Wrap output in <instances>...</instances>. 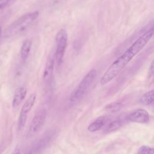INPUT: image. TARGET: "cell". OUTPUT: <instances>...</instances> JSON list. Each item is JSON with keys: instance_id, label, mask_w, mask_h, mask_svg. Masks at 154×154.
Masks as SVG:
<instances>
[{"instance_id": "cell-10", "label": "cell", "mask_w": 154, "mask_h": 154, "mask_svg": "<svg viewBox=\"0 0 154 154\" xmlns=\"http://www.w3.org/2000/svg\"><path fill=\"white\" fill-rule=\"evenodd\" d=\"M35 99H36V94L32 93L28 97L26 100L23 103V105L21 108V110H20V116L28 117L27 115L29 112V111L31 110L32 106H34Z\"/></svg>"}, {"instance_id": "cell-5", "label": "cell", "mask_w": 154, "mask_h": 154, "mask_svg": "<svg viewBox=\"0 0 154 154\" xmlns=\"http://www.w3.org/2000/svg\"><path fill=\"white\" fill-rule=\"evenodd\" d=\"M46 114V110L43 108L39 109L35 112L29 125L28 131L29 136L35 135L42 129L45 123Z\"/></svg>"}, {"instance_id": "cell-1", "label": "cell", "mask_w": 154, "mask_h": 154, "mask_svg": "<svg viewBox=\"0 0 154 154\" xmlns=\"http://www.w3.org/2000/svg\"><path fill=\"white\" fill-rule=\"evenodd\" d=\"M153 34L154 29L152 27L138 38L122 55L114 61L101 78L100 84L102 85H106L114 79L131 60L146 46L153 37Z\"/></svg>"}, {"instance_id": "cell-6", "label": "cell", "mask_w": 154, "mask_h": 154, "mask_svg": "<svg viewBox=\"0 0 154 154\" xmlns=\"http://www.w3.org/2000/svg\"><path fill=\"white\" fill-rule=\"evenodd\" d=\"M55 135V132L54 131H49L43 135L40 138L37 139L33 143L29 153H39L42 150H43L54 139Z\"/></svg>"}, {"instance_id": "cell-19", "label": "cell", "mask_w": 154, "mask_h": 154, "mask_svg": "<svg viewBox=\"0 0 154 154\" xmlns=\"http://www.w3.org/2000/svg\"><path fill=\"white\" fill-rule=\"evenodd\" d=\"M1 33H2V29H1V28L0 26V38H1Z\"/></svg>"}, {"instance_id": "cell-2", "label": "cell", "mask_w": 154, "mask_h": 154, "mask_svg": "<svg viewBox=\"0 0 154 154\" xmlns=\"http://www.w3.org/2000/svg\"><path fill=\"white\" fill-rule=\"evenodd\" d=\"M38 15L39 12L35 11L22 16L7 28L5 35L10 37L23 32L37 19Z\"/></svg>"}, {"instance_id": "cell-16", "label": "cell", "mask_w": 154, "mask_h": 154, "mask_svg": "<svg viewBox=\"0 0 154 154\" xmlns=\"http://www.w3.org/2000/svg\"><path fill=\"white\" fill-rule=\"evenodd\" d=\"M137 153L140 154H153L154 153V149L150 147L147 146H141L138 151Z\"/></svg>"}, {"instance_id": "cell-11", "label": "cell", "mask_w": 154, "mask_h": 154, "mask_svg": "<svg viewBox=\"0 0 154 154\" xmlns=\"http://www.w3.org/2000/svg\"><path fill=\"white\" fill-rule=\"evenodd\" d=\"M108 120V118L106 116L100 117L88 126L87 130L91 132H96L99 131L101 128H102Z\"/></svg>"}, {"instance_id": "cell-7", "label": "cell", "mask_w": 154, "mask_h": 154, "mask_svg": "<svg viewBox=\"0 0 154 154\" xmlns=\"http://www.w3.org/2000/svg\"><path fill=\"white\" fill-rule=\"evenodd\" d=\"M55 53L51 52L48 57L43 73V81L46 85H50L53 79Z\"/></svg>"}, {"instance_id": "cell-4", "label": "cell", "mask_w": 154, "mask_h": 154, "mask_svg": "<svg viewBox=\"0 0 154 154\" xmlns=\"http://www.w3.org/2000/svg\"><path fill=\"white\" fill-rule=\"evenodd\" d=\"M55 59L60 65L62 63L67 45V33L64 29H61L58 31L55 36Z\"/></svg>"}, {"instance_id": "cell-17", "label": "cell", "mask_w": 154, "mask_h": 154, "mask_svg": "<svg viewBox=\"0 0 154 154\" xmlns=\"http://www.w3.org/2000/svg\"><path fill=\"white\" fill-rule=\"evenodd\" d=\"M11 0H0V11L2 10L10 2Z\"/></svg>"}, {"instance_id": "cell-8", "label": "cell", "mask_w": 154, "mask_h": 154, "mask_svg": "<svg viewBox=\"0 0 154 154\" xmlns=\"http://www.w3.org/2000/svg\"><path fill=\"white\" fill-rule=\"evenodd\" d=\"M126 119L131 122L147 123L149 121V114L146 109L139 108L134 110L129 114Z\"/></svg>"}, {"instance_id": "cell-15", "label": "cell", "mask_w": 154, "mask_h": 154, "mask_svg": "<svg viewBox=\"0 0 154 154\" xmlns=\"http://www.w3.org/2000/svg\"><path fill=\"white\" fill-rule=\"evenodd\" d=\"M121 125H122V122L120 120L112 121L107 125L105 129V132L109 133V132L116 131L120 128Z\"/></svg>"}, {"instance_id": "cell-18", "label": "cell", "mask_w": 154, "mask_h": 154, "mask_svg": "<svg viewBox=\"0 0 154 154\" xmlns=\"http://www.w3.org/2000/svg\"><path fill=\"white\" fill-rule=\"evenodd\" d=\"M149 76H152L153 74V61H152L150 63V65L149 66Z\"/></svg>"}, {"instance_id": "cell-14", "label": "cell", "mask_w": 154, "mask_h": 154, "mask_svg": "<svg viewBox=\"0 0 154 154\" xmlns=\"http://www.w3.org/2000/svg\"><path fill=\"white\" fill-rule=\"evenodd\" d=\"M123 107L122 103L120 102H114L106 105L105 106V110L111 112H116L120 111Z\"/></svg>"}, {"instance_id": "cell-9", "label": "cell", "mask_w": 154, "mask_h": 154, "mask_svg": "<svg viewBox=\"0 0 154 154\" xmlns=\"http://www.w3.org/2000/svg\"><path fill=\"white\" fill-rule=\"evenodd\" d=\"M26 93L27 88L25 86L20 87L16 90L12 100V106L14 108L19 106V105L25 99Z\"/></svg>"}, {"instance_id": "cell-13", "label": "cell", "mask_w": 154, "mask_h": 154, "mask_svg": "<svg viewBox=\"0 0 154 154\" xmlns=\"http://www.w3.org/2000/svg\"><path fill=\"white\" fill-rule=\"evenodd\" d=\"M154 100V90H151L146 92L140 99V102L144 105H149Z\"/></svg>"}, {"instance_id": "cell-12", "label": "cell", "mask_w": 154, "mask_h": 154, "mask_svg": "<svg viewBox=\"0 0 154 154\" xmlns=\"http://www.w3.org/2000/svg\"><path fill=\"white\" fill-rule=\"evenodd\" d=\"M31 46L32 42L29 39H26L23 42L20 48V58L22 61L25 62L27 60L31 51Z\"/></svg>"}, {"instance_id": "cell-3", "label": "cell", "mask_w": 154, "mask_h": 154, "mask_svg": "<svg viewBox=\"0 0 154 154\" xmlns=\"http://www.w3.org/2000/svg\"><path fill=\"white\" fill-rule=\"evenodd\" d=\"M97 75V70L95 69H91L82 78L78 87L71 93L69 100L71 102L79 101L85 94Z\"/></svg>"}]
</instances>
